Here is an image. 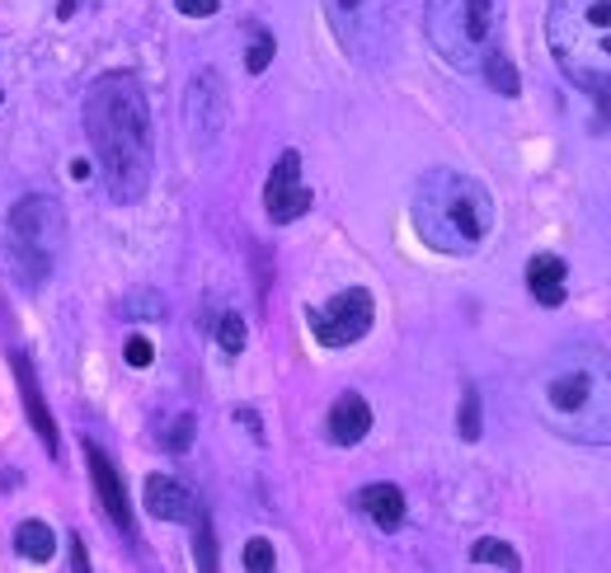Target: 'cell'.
Wrapping results in <instances>:
<instances>
[{
	"instance_id": "28",
	"label": "cell",
	"mask_w": 611,
	"mask_h": 573,
	"mask_svg": "<svg viewBox=\"0 0 611 573\" xmlns=\"http://www.w3.org/2000/svg\"><path fill=\"white\" fill-rule=\"evenodd\" d=\"M174 6H180V14H189V19H207V14L222 10V0H174Z\"/></svg>"
},
{
	"instance_id": "16",
	"label": "cell",
	"mask_w": 611,
	"mask_h": 573,
	"mask_svg": "<svg viewBox=\"0 0 611 573\" xmlns=\"http://www.w3.org/2000/svg\"><path fill=\"white\" fill-rule=\"evenodd\" d=\"M363 512L371 522H377L381 531H396L400 522H405V493L396 489V484H367L363 489Z\"/></svg>"
},
{
	"instance_id": "12",
	"label": "cell",
	"mask_w": 611,
	"mask_h": 573,
	"mask_svg": "<svg viewBox=\"0 0 611 573\" xmlns=\"http://www.w3.org/2000/svg\"><path fill=\"white\" fill-rule=\"evenodd\" d=\"M85 465H90V480H94V493H100V503L109 512V522L118 531H132V503H128V489H123V475H118V465L109 461L104 447L85 442Z\"/></svg>"
},
{
	"instance_id": "23",
	"label": "cell",
	"mask_w": 611,
	"mask_h": 573,
	"mask_svg": "<svg viewBox=\"0 0 611 573\" xmlns=\"http://www.w3.org/2000/svg\"><path fill=\"white\" fill-rule=\"evenodd\" d=\"M161 442L170 451H189L193 447V413H174V419L161 428Z\"/></svg>"
},
{
	"instance_id": "13",
	"label": "cell",
	"mask_w": 611,
	"mask_h": 573,
	"mask_svg": "<svg viewBox=\"0 0 611 573\" xmlns=\"http://www.w3.org/2000/svg\"><path fill=\"white\" fill-rule=\"evenodd\" d=\"M325 432H329V442L334 447H358L367 432H371V405L363 400L358 390H344L339 400L329 405V423H325Z\"/></svg>"
},
{
	"instance_id": "6",
	"label": "cell",
	"mask_w": 611,
	"mask_h": 573,
	"mask_svg": "<svg viewBox=\"0 0 611 573\" xmlns=\"http://www.w3.org/2000/svg\"><path fill=\"white\" fill-rule=\"evenodd\" d=\"M62 245H67L62 203L48 193L19 197L14 212H10V254H14V268L24 273L29 287H43L52 278V268L62 264Z\"/></svg>"
},
{
	"instance_id": "19",
	"label": "cell",
	"mask_w": 611,
	"mask_h": 573,
	"mask_svg": "<svg viewBox=\"0 0 611 573\" xmlns=\"http://www.w3.org/2000/svg\"><path fill=\"white\" fill-rule=\"evenodd\" d=\"M193 555H198V573H222V564H216V536H212L207 512H198V522H193Z\"/></svg>"
},
{
	"instance_id": "30",
	"label": "cell",
	"mask_w": 611,
	"mask_h": 573,
	"mask_svg": "<svg viewBox=\"0 0 611 573\" xmlns=\"http://www.w3.org/2000/svg\"><path fill=\"white\" fill-rule=\"evenodd\" d=\"M81 6H90V0H57V19H71Z\"/></svg>"
},
{
	"instance_id": "20",
	"label": "cell",
	"mask_w": 611,
	"mask_h": 573,
	"mask_svg": "<svg viewBox=\"0 0 611 573\" xmlns=\"http://www.w3.org/2000/svg\"><path fill=\"white\" fill-rule=\"evenodd\" d=\"M485 81L489 85H495L499 94H518V71H512V62H508V57H503V48L495 52V57H489V62H485Z\"/></svg>"
},
{
	"instance_id": "26",
	"label": "cell",
	"mask_w": 611,
	"mask_h": 573,
	"mask_svg": "<svg viewBox=\"0 0 611 573\" xmlns=\"http://www.w3.org/2000/svg\"><path fill=\"white\" fill-rule=\"evenodd\" d=\"M461 438L466 442L480 438V395H476V386H466V400H461Z\"/></svg>"
},
{
	"instance_id": "14",
	"label": "cell",
	"mask_w": 611,
	"mask_h": 573,
	"mask_svg": "<svg viewBox=\"0 0 611 573\" xmlns=\"http://www.w3.org/2000/svg\"><path fill=\"white\" fill-rule=\"evenodd\" d=\"M146 512L155 522H184L189 518V489L170 475H151L146 480Z\"/></svg>"
},
{
	"instance_id": "4",
	"label": "cell",
	"mask_w": 611,
	"mask_h": 573,
	"mask_svg": "<svg viewBox=\"0 0 611 573\" xmlns=\"http://www.w3.org/2000/svg\"><path fill=\"white\" fill-rule=\"evenodd\" d=\"M546 38L569 81L611 104V0H550Z\"/></svg>"
},
{
	"instance_id": "27",
	"label": "cell",
	"mask_w": 611,
	"mask_h": 573,
	"mask_svg": "<svg viewBox=\"0 0 611 573\" xmlns=\"http://www.w3.org/2000/svg\"><path fill=\"white\" fill-rule=\"evenodd\" d=\"M123 358H128L132 367H151L155 348H151V339H128V344H123Z\"/></svg>"
},
{
	"instance_id": "9",
	"label": "cell",
	"mask_w": 611,
	"mask_h": 573,
	"mask_svg": "<svg viewBox=\"0 0 611 573\" xmlns=\"http://www.w3.org/2000/svg\"><path fill=\"white\" fill-rule=\"evenodd\" d=\"M184 117H189V136L198 146H212L222 136V123H226V85L222 75L212 66L193 75V85L184 94Z\"/></svg>"
},
{
	"instance_id": "31",
	"label": "cell",
	"mask_w": 611,
	"mask_h": 573,
	"mask_svg": "<svg viewBox=\"0 0 611 573\" xmlns=\"http://www.w3.org/2000/svg\"><path fill=\"white\" fill-rule=\"evenodd\" d=\"M0 104H6V81H0Z\"/></svg>"
},
{
	"instance_id": "17",
	"label": "cell",
	"mask_w": 611,
	"mask_h": 573,
	"mask_svg": "<svg viewBox=\"0 0 611 573\" xmlns=\"http://www.w3.org/2000/svg\"><path fill=\"white\" fill-rule=\"evenodd\" d=\"M14 550H19V555H24L29 564H48V560L57 555V536H52V526H48V522H38V518L19 522V526H14Z\"/></svg>"
},
{
	"instance_id": "2",
	"label": "cell",
	"mask_w": 611,
	"mask_h": 573,
	"mask_svg": "<svg viewBox=\"0 0 611 573\" xmlns=\"http://www.w3.org/2000/svg\"><path fill=\"white\" fill-rule=\"evenodd\" d=\"M85 136L113 203L151 188V104L132 71H109L85 94Z\"/></svg>"
},
{
	"instance_id": "3",
	"label": "cell",
	"mask_w": 611,
	"mask_h": 573,
	"mask_svg": "<svg viewBox=\"0 0 611 573\" xmlns=\"http://www.w3.org/2000/svg\"><path fill=\"white\" fill-rule=\"evenodd\" d=\"M414 231L432 254L470 259L495 235V197L461 170H428L409 197Z\"/></svg>"
},
{
	"instance_id": "24",
	"label": "cell",
	"mask_w": 611,
	"mask_h": 573,
	"mask_svg": "<svg viewBox=\"0 0 611 573\" xmlns=\"http://www.w3.org/2000/svg\"><path fill=\"white\" fill-rule=\"evenodd\" d=\"M273 52H278L273 33H254V43H250V52H245V71H250V75H264L268 62H273Z\"/></svg>"
},
{
	"instance_id": "22",
	"label": "cell",
	"mask_w": 611,
	"mask_h": 573,
	"mask_svg": "<svg viewBox=\"0 0 611 573\" xmlns=\"http://www.w3.org/2000/svg\"><path fill=\"white\" fill-rule=\"evenodd\" d=\"M123 315H132V320H161L165 315V301L155 291H132L123 301Z\"/></svg>"
},
{
	"instance_id": "18",
	"label": "cell",
	"mask_w": 611,
	"mask_h": 573,
	"mask_svg": "<svg viewBox=\"0 0 611 573\" xmlns=\"http://www.w3.org/2000/svg\"><path fill=\"white\" fill-rule=\"evenodd\" d=\"M470 560H476V564H495V569H503V573H522L518 550L503 545V541H495V536H485V541L470 545Z\"/></svg>"
},
{
	"instance_id": "25",
	"label": "cell",
	"mask_w": 611,
	"mask_h": 573,
	"mask_svg": "<svg viewBox=\"0 0 611 573\" xmlns=\"http://www.w3.org/2000/svg\"><path fill=\"white\" fill-rule=\"evenodd\" d=\"M216 344H222L226 352H241L245 348V320L235 310H226L222 320H216Z\"/></svg>"
},
{
	"instance_id": "5",
	"label": "cell",
	"mask_w": 611,
	"mask_h": 573,
	"mask_svg": "<svg viewBox=\"0 0 611 573\" xmlns=\"http://www.w3.org/2000/svg\"><path fill=\"white\" fill-rule=\"evenodd\" d=\"M499 24L503 0H428L424 10V33L432 52L466 75H480L489 57L499 52Z\"/></svg>"
},
{
	"instance_id": "11",
	"label": "cell",
	"mask_w": 611,
	"mask_h": 573,
	"mask_svg": "<svg viewBox=\"0 0 611 573\" xmlns=\"http://www.w3.org/2000/svg\"><path fill=\"white\" fill-rule=\"evenodd\" d=\"M10 367H14L19 400H24V413H29V423H33V432H38V442H43V447H48V457L57 461V457H62V432H57L52 409H48V400H43V390H38L33 362L24 358V352H14V358H10Z\"/></svg>"
},
{
	"instance_id": "10",
	"label": "cell",
	"mask_w": 611,
	"mask_h": 573,
	"mask_svg": "<svg viewBox=\"0 0 611 573\" xmlns=\"http://www.w3.org/2000/svg\"><path fill=\"white\" fill-rule=\"evenodd\" d=\"M264 212L268 222H297V216L310 212V188L302 184V155L297 151H283L278 165L268 170V184H264Z\"/></svg>"
},
{
	"instance_id": "8",
	"label": "cell",
	"mask_w": 611,
	"mask_h": 573,
	"mask_svg": "<svg viewBox=\"0 0 611 573\" xmlns=\"http://www.w3.org/2000/svg\"><path fill=\"white\" fill-rule=\"evenodd\" d=\"M371 320H377V306H371V291H367V287H348V291L334 296V301L306 310V325H310V334H315V339H320L325 348L358 344L363 334L371 329Z\"/></svg>"
},
{
	"instance_id": "29",
	"label": "cell",
	"mask_w": 611,
	"mask_h": 573,
	"mask_svg": "<svg viewBox=\"0 0 611 573\" xmlns=\"http://www.w3.org/2000/svg\"><path fill=\"white\" fill-rule=\"evenodd\" d=\"M71 573H94L90 569V555H85V541L71 536Z\"/></svg>"
},
{
	"instance_id": "21",
	"label": "cell",
	"mask_w": 611,
	"mask_h": 573,
	"mask_svg": "<svg viewBox=\"0 0 611 573\" xmlns=\"http://www.w3.org/2000/svg\"><path fill=\"white\" fill-rule=\"evenodd\" d=\"M245 573H278V555H273V541H264V536L245 541Z\"/></svg>"
},
{
	"instance_id": "1",
	"label": "cell",
	"mask_w": 611,
	"mask_h": 573,
	"mask_svg": "<svg viewBox=\"0 0 611 573\" xmlns=\"http://www.w3.org/2000/svg\"><path fill=\"white\" fill-rule=\"evenodd\" d=\"M531 409L564 442L611 447V352L602 344H564L531 371Z\"/></svg>"
},
{
	"instance_id": "15",
	"label": "cell",
	"mask_w": 611,
	"mask_h": 573,
	"mask_svg": "<svg viewBox=\"0 0 611 573\" xmlns=\"http://www.w3.org/2000/svg\"><path fill=\"white\" fill-rule=\"evenodd\" d=\"M564 259L560 254H537V259L527 264V287L537 296L541 306H564Z\"/></svg>"
},
{
	"instance_id": "7",
	"label": "cell",
	"mask_w": 611,
	"mask_h": 573,
	"mask_svg": "<svg viewBox=\"0 0 611 573\" xmlns=\"http://www.w3.org/2000/svg\"><path fill=\"white\" fill-rule=\"evenodd\" d=\"M325 19L358 66H381L396 48V0H325Z\"/></svg>"
}]
</instances>
